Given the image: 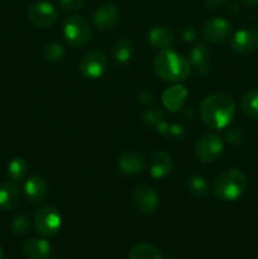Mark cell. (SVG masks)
I'll list each match as a JSON object with an SVG mask.
<instances>
[{"label": "cell", "mask_w": 258, "mask_h": 259, "mask_svg": "<svg viewBox=\"0 0 258 259\" xmlns=\"http://www.w3.org/2000/svg\"><path fill=\"white\" fill-rule=\"evenodd\" d=\"M200 115L207 128L212 131L225 129L235 116V103L232 96L224 93H212L202 99Z\"/></svg>", "instance_id": "1"}, {"label": "cell", "mask_w": 258, "mask_h": 259, "mask_svg": "<svg viewBox=\"0 0 258 259\" xmlns=\"http://www.w3.org/2000/svg\"><path fill=\"white\" fill-rule=\"evenodd\" d=\"M157 76L169 82H181L189 77L191 72L190 61L171 48L159 50L153 61Z\"/></svg>", "instance_id": "2"}, {"label": "cell", "mask_w": 258, "mask_h": 259, "mask_svg": "<svg viewBox=\"0 0 258 259\" xmlns=\"http://www.w3.org/2000/svg\"><path fill=\"white\" fill-rule=\"evenodd\" d=\"M247 189V177L242 171L230 168L222 172L215 179L212 185V192L220 201H237Z\"/></svg>", "instance_id": "3"}, {"label": "cell", "mask_w": 258, "mask_h": 259, "mask_svg": "<svg viewBox=\"0 0 258 259\" xmlns=\"http://www.w3.org/2000/svg\"><path fill=\"white\" fill-rule=\"evenodd\" d=\"M91 27L81 15H70L63 23V35L73 47H82L91 39Z\"/></svg>", "instance_id": "4"}, {"label": "cell", "mask_w": 258, "mask_h": 259, "mask_svg": "<svg viewBox=\"0 0 258 259\" xmlns=\"http://www.w3.org/2000/svg\"><path fill=\"white\" fill-rule=\"evenodd\" d=\"M62 227V217L55 206H43L35 212L34 228L43 237H55Z\"/></svg>", "instance_id": "5"}, {"label": "cell", "mask_w": 258, "mask_h": 259, "mask_svg": "<svg viewBox=\"0 0 258 259\" xmlns=\"http://www.w3.org/2000/svg\"><path fill=\"white\" fill-rule=\"evenodd\" d=\"M108 57L99 51H93V52L86 53L81 58L78 71L82 77L88 80H95V78L101 77L108 71Z\"/></svg>", "instance_id": "6"}, {"label": "cell", "mask_w": 258, "mask_h": 259, "mask_svg": "<svg viewBox=\"0 0 258 259\" xmlns=\"http://www.w3.org/2000/svg\"><path fill=\"white\" fill-rule=\"evenodd\" d=\"M57 10L48 2H37L28 9V19L39 29L51 28L57 22Z\"/></svg>", "instance_id": "7"}, {"label": "cell", "mask_w": 258, "mask_h": 259, "mask_svg": "<svg viewBox=\"0 0 258 259\" xmlns=\"http://www.w3.org/2000/svg\"><path fill=\"white\" fill-rule=\"evenodd\" d=\"M223 147L224 144L219 136H217L215 133H206L197 141L195 153L200 162L210 163L222 154Z\"/></svg>", "instance_id": "8"}, {"label": "cell", "mask_w": 258, "mask_h": 259, "mask_svg": "<svg viewBox=\"0 0 258 259\" xmlns=\"http://www.w3.org/2000/svg\"><path fill=\"white\" fill-rule=\"evenodd\" d=\"M232 33V25L224 18H211L201 27V35L206 42L219 45L227 40Z\"/></svg>", "instance_id": "9"}, {"label": "cell", "mask_w": 258, "mask_h": 259, "mask_svg": "<svg viewBox=\"0 0 258 259\" xmlns=\"http://www.w3.org/2000/svg\"><path fill=\"white\" fill-rule=\"evenodd\" d=\"M134 207L143 215H152L157 211L159 205V199L153 189L147 185H141L133 191Z\"/></svg>", "instance_id": "10"}, {"label": "cell", "mask_w": 258, "mask_h": 259, "mask_svg": "<svg viewBox=\"0 0 258 259\" xmlns=\"http://www.w3.org/2000/svg\"><path fill=\"white\" fill-rule=\"evenodd\" d=\"M230 48L239 55H249L258 50V30L243 28L230 38Z\"/></svg>", "instance_id": "11"}, {"label": "cell", "mask_w": 258, "mask_h": 259, "mask_svg": "<svg viewBox=\"0 0 258 259\" xmlns=\"http://www.w3.org/2000/svg\"><path fill=\"white\" fill-rule=\"evenodd\" d=\"M119 19H120V9L113 3L101 4L93 15L94 24L100 30H111L116 27Z\"/></svg>", "instance_id": "12"}, {"label": "cell", "mask_w": 258, "mask_h": 259, "mask_svg": "<svg viewBox=\"0 0 258 259\" xmlns=\"http://www.w3.org/2000/svg\"><path fill=\"white\" fill-rule=\"evenodd\" d=\"M187 89L184 85H172L162 94V104L169 113H179L187 98Z\"/></svg>", "instance_id": "13"}, {"label": "cell", "mask_w": 258, "mask_h": 259, "mask_svg": "<svg viewBox=\"0 0 258 259\" xmlns=\"http://www.w3.org/2000/svg\"><path fill=\"white\" fill-rule=\"evenodd\" d=\"M23 191L28 201L32 204H40L48 196V186L40 176H30L29 179L25 180Z\"/></svg>", "instance_id": "14"}, {"label": "cell", "mask_w": 258, "mask_h": 259, "mask_svg": "<svg viewBox=\"0 0 258 259\" xmlns=\"http://www.w3.org/2000/svg\"><path fill=\"white\" fill-rule=\"evenodd\" d=\"M22 192L15 181H5L0 184V210L13 211L20 202Z\"/></svg>", "instance_id": "15"}, {"label": "cell", "mask_w": 258, "mask_h": 259, "mask_svg": "<svg viewBox=\"0 0 258 259\" xmlns=\"http://www.w3.org/2000/svg\"><path fill=\"white\" fill-rule=\"evenodd\" d=\"M190 63L197 73L202 76L209 75L212 68V61L211 55L204 43H199L192 48L190 52Z\"/></svg>", "instance_id": "16"}, {"label": "cell", "mask_w": 258, "mask_h": 259, "mask_svg": "<svg viewBox=\"0 0 258 259\" xmlns=\"http://www.w3.org/2000/svg\"><path fill=\"white\" fill-rule=\"evenodd\" d=\"M172 158L167 152L157 151L149 161V175L154 180H163L171 174Z\"/></svg>", "instance_id": "17"}, {"label": "cell", "mask_w": 258, "mask_h": 259, "mask_svg": "<svg viewBox=\"0 0 258 259\" xmlns=\"http://www.w3.org/2000/svg\"><path fill=\"white\" fill-rule=\"evenodd\" d=\"M23 253L29 259H48L52 253V247L45 238L33 237L23 243Z\"/></svg>", "instance_id": "18"}, {"label": "cell", "mask_w": 258, "mask_h": 259, "mask_svg": "<svg viewBox=\"0 0 258 259\" xmlns=\"http://www.w3.org/2000/svg\"><path fill=\"white\" fill-rule=\"evenodd\" d=\"M119 171L125 175H138L144 169V158L134 151H126L118 158Z\"/></svg>", "instance_id": "19"}, {"label": "cell", "mask_w": 258, "mask_h": 259, "mask_svg": "<svg viewBox=\"0 0 258 259\" xmlns=\"http://www.w3.org/2000/svg\"><path fill=\"white\" fill-rule=\"evenodd\" d=\"M174 33L166 27H153L148 32V42L158 50H166L174 45Z\"/></svg>", "instance_id": "20"}, {"label": "cell", "mask_w": 258, "mask_h": 259, "mask_svg": "<svg viewBox=\"0 0 258 259\" xmlns=\"http://www.w3.org/2000/svg\"><path fill=\"white\" fill-rule=\"evenodd\" d=\"M133 42L128 37H121L116 39L113 46L114 62L119 66L126 65L133 56Z\"/></svg>", "instance_id": "21"}, {"label": "cell", "mask_w": 258, "mask_h": 259, "mask_svg": "<svg viewBox=\"0 0 258 259\" xmlns=\"http://www.w3.org/2000/svg\"><path fill=\"white\" fill-rule=\"evenodd\" d=\"M240 106L245 116L252 120H258V90H249L243 95Z\"/></svg>", "instance_id": "22"}, {"label": "cell", "mask_w": 258, "mask_h": 259, "mask_svg": "<svg viewBox=\"0 0 258 259\" xmlns=\"http://www.w3.org/2000/svg\"><path fill=\"white\" fill-rule=\"evenodd\" d=\"M128 259H163L159 250L148 243H139L129 252Z\"/></svg>", "instance_id": "23"}, {"label": "cell", "mask_w": 258, "mask_h": 259, "mask_svg": "<svg viewBox=\"0 0 258 259\" xmlns=\"http://www.w3.org/2000/svg\"><path fill=\"white\" fill-rule=\"evenodd\" d=\"M28 174V163L23 157H15L8 164V176L12 181H20Z\"/></svg>", "instance_id": "24"}, {"label": "cell", "mask_w": 258, "mask_h": 259, "mask_svg": "<svg viewBox=\"0 0 258 259\" xmlns=\"http://www.w3.org/2000/svg\"><path fill=\"white\" fill-rule=\"evenodd\" d=\"M186 186L190 194H192L196 197L206 196L210 191L207 181L204 177L200 176V175H194V176L189 177Z\"/></svg>", "instance_id": "25"}, {"label": "cell", "mask_w": 258, "mask_h": 259, "mask_svg": "<svg viewBox=\"0 0 258 259\" xmlns=\"http://www.w3.org/2000/svg\"><path fill=\"white\" fill-rule=\"evenodd\" d=\"M43 56L50 62H58L65 57V47L58 42H50L43 47Z\"/></svg>", "instance_id": "26"}, {"label": "cell", "mask_w": 258, "mask_h": 259, "mask_svg": "<svg viewBox=\"0 0 258 259\" xmlns=\"http://www.w3.org/2000/svg\"><path fill=\"white\" fill-rule=\"evenodd\" d=\"M30 219L27 214H18L10 223L12 232L17 235H23L29 230Z\"/></svg>", "instance_id": "27"}, {"label": "cell", "mask_w": 258, "mask_h": 259, "mask_svg": "<svg viewBox=\"0 0 258 259\" xmlns=\"http://www.w3.org/2000/svg\"><path fill=\"white\" fill-rule=\"evenodd\" d=\"M142 120L146 124H148V125L156 126V128L158 125H161L163 121H166L164 120L163 113L157 110V109H147L143 113V115H142Z\"/></svg>", "instance_id": "28"}, {"label": "cell", "mask_w": 258, "mask_h": 259, "mask_svg": "<svg viewBox=\"0 0 258 259\" xmlns=\"http://www.w3.org/2000/svg\"><path fill=\"white\" fill-rule=\"evenodd\" d=\"M225 138H227L228 143L234 147L242 146L244 142V137L239 128H228V131L225 132Z\"/></svg>", "instance_id": "29"}, {"label": "cell", "mask_w": 258, "mask_h": 259, "mask_svg": "<svg viewBox=\"0 0 258 259\" xmlns=\"http://www.w3.org/2000/svg\"><path fill=\"white\" fill-rule=\"evenodd\" d=\"M57 3L66 12H77L85 5V0H57Z\"/></svg>", "instance_id": "30"}, {"label": "cell", "mask_w": 258, "mask_h": 259, "mask_svg": "<svg viewBox=\"0 0 258 259\" xmlns=\"http://www.w3.org/2000/svg\"><path fill=\"white\" fill-rule=\"evenodd\" d=\"M185 133H186V129H185L184 125H181V124H172V125H169L167 137H171L172 139H181L184 138Z\"/></svg>", "instance_id": "31"}, {"label": "cell", "mask_w": 258, "mask_h": 259, "mask_svg": "<svg viewBox=\"0 0 258 259\" xmlns=\"http://www.w3.org/2000/svg\"><path fill=\"white\" fill-rule=\"evenodd\" d=\"M137 100L142 105H149V104H152L154 101V95L152 91L144 89V90H141L137 94Z\"/></svg>", "instance_id": "32"}, {"label": "cell", "mask_w": 258, "mask_h": 259, "mask_svg": "<svg viewBox=\"0 0 258 259\" xmlns=\"http://www.w3.org/2000/svg\"><path fill=\"white\" fill-rule=\"evenodd\" d=\"M181 37L185 42H192L196 38V32H195V29L192 27H186L182 29Z\"/></svg>", "instance_id": "33"}, {"label": "cell", "mask_w": 258, "mask_h": 259, "mask_svg": "<svg viewBox=\"0 0 258 259\" xmlns=\"http://www.w3.org/2000/svg\"><path fill=\"white\" fill-rule=\"evenodd\" d=\"M227 0H205V7L209 10H214L217 8H219L220 5H223Z\"/></svg>", "instance_id": "34"}, {"label": "cell", "mask_w": 258, "mask_h": 259, "mask_svg": "<svg viewBox=\"0 0 258 259\" xmlns=\"http://www.w3.org/2000/svg\"><path fill=\"white\" fill-rule=\"evenodd\" d=\"M240 4H243L244 7L248 8H253V7H257L258 5V0H238Z\"/></svg>", "instance_id": "35"}, {"label": "cell", "mask_w": 258, "mask_h": 259, "mask_svg": "<svg viewBox=\"0 0 258 259\" xmlns=\"http://www.w3.org/2000/svg\"><path fill=\"white\" fill-rule=\"evenodd\" d=\"M0 259H4V253H3L2 247H0Z\"/></svg>", "instance_id": "36"}, {"label": "cell", "mask_w": 258, "mask_h": 259, "mask_svg": "<svg viewBox=\"0 0 258 259\" xmlns=\"http://www.w3.org/2000/svg\"><path fill=\"white\" fill-rule=\"evenodd\" d=\"M257 90H258V85H257Z\"/></svg>", "instance_id": "37"}, {"label": "cell", "mask_w": 258, "mask_h": 259, "mask_svg": "<svg viewBox=\"0 0 258 259\" xmlns=\"http://www.w3.org/2000/svg\"><path fill=\"white\" fill-rule=\"evenodd\" d=\"M255 259H258V257H257V258H255Z\"/></svg>", "instance_id": "38"}, {"label": "cell", "mask_w": 258, "mask_h": 259, "mask_svg": "<svg viewBox=\"0 0 258 259\" xmlns=\"http://www.w3.org/2000/svg\"><path fill=\"white\" fill-rule=\"evenodd\" d=\"M0 2H2V0H0Z\"/></svg>", "instance_id": "39"}]
</instances>
